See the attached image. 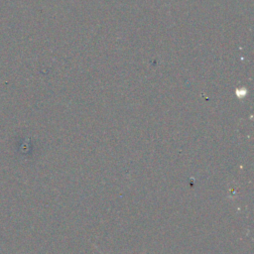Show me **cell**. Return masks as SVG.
<instances>
[{"mask_svg": "<svg viewBox=\"0 0 254 254\" xmlns=\"http://www.w3.org/2000/svg\"><path fill=\"white\" fill-rule=\"evenodd\" d=\"M94 247H95V246H94ZM95 248H96V247H95ZM96 249H97V248H96ZM97 250H98V249H97ZM98 251H99V250H98ZM99 252H100V251H99ZM100 253H101V252H100ZM101 254H103V253H101Z\"/></svg>", "mask_w": 254, "mask_h": 254, "instance_id": "cell-1", "label": "cell"}]
</instances>
